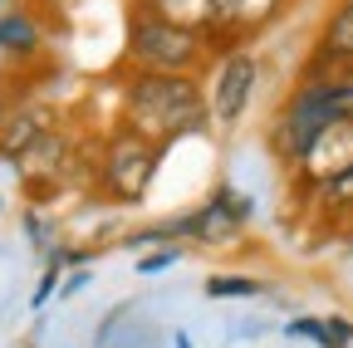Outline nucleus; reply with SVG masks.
Returning a JSON list of instances; mask_svg holds the SVG:
<instances>
[{"label":"nucleus","mask_w":353,"mask_h":348,"mask_svg":"<svg viewBox=\"0 0 353 348\" xmlns=\"http://www.w3.org/2000/svg\"><path fill=\"white\" fill-rule=\"evenodd\" d=\"M113 123L152 138L167 152L176 143H192V138H211L216 133L201 74H143V69H123Z\"/></svg>","instance_id":"nucleus-1"},{"label":"nucleus","mask_w":353,"mask_h":348,"mask_svg":"<svg viewBox=\"0 0 353 348\" xmlns=\"http://www.w3.org/2000/svg\"><path fill=\"white\" fill-rule=\"evenodd\" d=\"M339 123H353V74H343V79L294 74V83L265 118V157L290 177V172L304 167L314 143Z\"/></svg>","instance_id":"nucleus-2"},{"label":"nucleus","mask_w":353,"mask_h":348,"mask_svg":"<svg viewBox=\"0 0 353 348\" xmlns=\"http://www.w3.org/2000/svg\"><path fill=\"white\" fill-rule=\"evenodd\" d=\"M167 147H157L152 138L132 133L123 123H108L99 133V162H94V196L113 211H138L162 172Z\"/></svg>","instance_id":"nucleus-3"},{"label":"nucleus","mask_w":353,"mask_h":348,"mask_svg":"<svg viewBox=\"0 0 353 348\" xmlns=\"http://www.w3.org/2000/svg\"><path fill=\"white\" fill-rule=\"evenodd\" d=\"M211 64V39L201 30L172 25L152 15L148 6L128 0V20H123V69H143V74H206Z\"/></svg>","instance_id":"nucleus-4"},{"label":"nucleus","mask_w":353,"mask_h":348,"mask_svg":"<svg viewBox=\"0 0 353 348\" xmlns=\"http://www.w3.org/2000/svg\"><path fill=\"white\" fill-rule=\"evenodd\" d=\"M206 103H211V123L216 133H241V123L255 113L260 99V83H265V54L255 45H231V50H216L206 74Z\"/></svg>","instance_id":"nucleus-5"},{"label":"nucleus","mask_w":353,"mask_h":348,"mask_svg":"<svg viewBox=\"0 0 353 348\" xmlns=\"http://www.w3.org/2000/svg\"><path fill=\"white\" fill-rule=\"evenodd\" d=\"M255 211L260 201L231 182V177H221L196 206H187V245H201V250H231L250 236L255 226Z\"/></svg>","instance_id":"nucleus-6"},{"label":"nucleus","mask_w":353,"mask_h":348,"mask_svg":"<svg viewBox=\"0 0 353 348\" xmlns=\"http://www.w3.org/2000/svg\"><path fill=\"white\" fill-rule=\"evenodd\" d=\"M69 123V113L50 99V94H39L34 89V79L20 89V99H15V108L6 113V123H0V162H20L34 143H44L54 133V127H64Z\"/></svg>","instance_id":"nucleus-7"},{"label":"nucleus","mask_w":353,"mask_h":348,"mask_svg":"<svg viewBox=\"0 0 353 348\" xmlns=\"http://www.w3.org/2000/svg\"><path fill=\"white\" fill-rule=\"evenodd\" d=\"M294 0H211V54L231 50V45H255L260 34H270Z\"/></svg>","instance_id":"nucleus-8"},{"label":"nucleus","mask_w":353,"mask_h":348,"mask_svg":"<svg viewBox=\"0 0 353 348\" xmlns=\"http://www.w3.org/2000/svg\"><path fill=\"white\" fill-rule=\"evenodd\" d=\"M299 74L309 79H343L353 74V0H334L319 20V34L309 45Z\"/></svg>","instance_id":"nucleus-9"},{"label":"nucleus","mask_w":353,"mask_h":348,"mask_svg":"<svg viewBox=\"0 0 353 348\" xmlns=\"http://www.w3.org/2000/svg\"><path fill=\"white\" fill-rule=\"evenodd\" d=\"M294 211L299 216H319V221H353V162L329 172V177L309 182V187H290Z\"/></svg>","instance_id":"nucleus-10"},{"label":"nucleus","mask_w":353,"mask_h":348,"mask_svg":"<svg viewBox=\"0 0 353 348\" xmlns=\"http://www.w3.org/2000/svg\"><path fill=\"white\" fill-rule=\"evenodd\" d=\"M0 50L25 69L39 64L44 50H50V25H44V15L34 6H25V0H15V6L0 15Z\"/></svg>","instance_id":"nucleus-11"},{"label":"nucleus","mask_w":353,"mask_h":348,"mask_svg":"<svg viewBox=\"0 0 353 348\" xmlns=\"http://www.w3.org/2000/svg\"><path fill=\"white\" fill-rule=\"evenodd\" d=\"M348 162H353V123H339V127H329V133L314 143V152L304 157V167L290 172V187H309V182L329 177V172H339Z\"/></svg>","instance_id":"nucleus-12"},{"label":"nucleus","mask_w":353,"mask_h":348,"mask_svg":"<svg viewBox=\"0 0 353 348\" xmlns=\"http://www.w3.org/2000/svg\"><path fill=\"white\" fill-rule=\"evenodd\" d=\"M123 250H152V245H187V211H172V216H152L143 226H128L118 236Z\"/></svg>","instance_id":"nucleus-13"},{"label":"nucleus","mask_w":353,"mask_h":348,"mask_svg":"<svg viewBox=\"0 0 353 348\" xmlns=\"http://www.w3.org/2000/svg\"><path fill=\"white\" fill-rule=\"evenodd\" d=\"M201 294L211 304H245V299H260V294H270V285H265L260 275H245V270H211Z\"/></svg>","instance_id":"nucleus-14"},{"label":"nucleus","mask_w":353,"mask_h":348,"mask_svg":"<svg viewBox=\"0 0 353 348\" xmlns=\"http://www.w3.org/2000/svg\"><path fill=\"white\" fill-rule=\"evenodd\" d=\"M20 231H25V240H30V250H34L39 260H50V255L64 245L59 216H50L44 206H25V216H20Z\"/></svg>","instance_id":"nucleus-15"},{"label":"nucleus","mask_w":353,"mask_h":348,"mask_svg":"<svg viewBox=\"0 0 353 348\" xmlns=\"http://www.w3.org/2000/svg\"><path fill=\"white\" fill-rule=\"evenodd\" d=\"M138 6H148L152 15L172 20V25H187V30H211V0H138Z\"/></svg>","instance_id":"nucleus-16"},{"label":"nucleus","mask_w":353,"mask_h":348,"mask_svg":"<svg viewBox=\"0 0 353 348\" xmlns=\"http://www.w3.org/2000/svg\"><path fill=\"white\" fill-rule=\"evenodd\" d=\"M187 250H192V245H152L148 255H138V260H132V270H138V280L167 275V270H176V265L187 260Z\"/></svg>","instance_id":"nucleus-17"},{"label":"nucleus","mask_w":353,"mask_h":348,"mask_svg":"<svg viewBox=\"0 0 353 348\" xmlns=\"http://www.w3.org/2000/svg\"><path fill=\"white\" fill-rule=\"evenodd\" d=\"M285 338L290 343H309V348H329V324H324V314H290L285 319Z\"/></svg>","instance_id":"nucleus-18"},{"label":"nucleus","mask_w":353,"mask_h":348,"mask_svg":"<svg viewBox=\"0 0 353 348\" xmlns=\"http://www.w3.org/2000/svg\"><path fill=\"white\" fill-rule=\"evenodd\" d=\"M59 280H64V270H59V265H44V270H39V285H34V294H30V309H34V314H39L54 294H59Z\"/></svg>","instance_id":"nucleus-19"},{"label":"nucleus","mask_w":353,"mask_h":348,"mask_svg":"<svg viewBox=\"0 0 353 348\" xmlns=\"http://www.w3.org/2000/svg\"><path fill=\"white\" fill-rule=\"evenodd\" d=\"M329 324V348H353V319L348 314H324Z\"/></svg>","instance_id":"nucleus-20"},{"label":"nucleus","mask_w":353,"mask_h":348,"mask_svg":"<svg viewBox=\"0 0 353 348\" xmlns=\"http://www.w3.org/2000/svg\"><path fill=\"white\" fill-rule=\"evenodd\" d=\"M88 280H94V270H64V280H59V299H74V294H83L88 289Z\"/></svg>","instance_id":"nucleus-21"},{"label":"nucleus","mask_w":353,"mask_h":348,"mask_svg":"<svg viewBox=\"0 0 353 348\" xmlns=\"http://www.w3.org/2000/svg\"><path fill=\"white\" fill-rule=\"evenodd\" d=\"M25 83H30V79H0V123H6V113L15 108V99H20Z\"/></svg>","instance_id":"nucleus-22"},{"label":"nucleus","mask_w":353,"mask_h":348,"mask_svg":"<svg viewBox=\"0 0 353 348\" xmlns=\"http://www.w3.org/2000/svg\"><path fill=\"white\" fill-rule=\"evenodd\" d=\"M0 79H30V69H25V64H15L6 50H0Z\"/></svg>","instance_id":"nucleus-23"},{"label":"nucleus","mask_w":353,"mask_h":348,"mask_svg":"<svg viewBox=\"0 0 353 348\" xmlns=\"http://www.w3.org/2000/svg\"><path fill=\"white\" fill-rule=\"evenodd\" d=\"M172 348H196V338L187 329H172Z\"/></svg>","instance_id":"nucleus-24"},{"label":"nucleus","mask_w":353,"mask_h":348,"mask_svg":"<svg viewBox=\"0 0 353 348\" xmlns=\"http://www.w3.org/2000/svg\"><path fill=\"white\" fill-rule=\"evenodd\" d=\"M348 255H353V231H348Z\"/></svg>","instance_id":"nucleus-25"},{"label":"nucleus","mask_w":353,"mask_h":348,"mask_svg":"<svg viewBox=\"0 0 353 348\" xmlns=\"http://www.w3.org/2000/svg\"><path fill=\"white\" fill-rule=\"evenodd\" d=\"M0 211H6V196H0Z\"/></svg>","instance_id":"nucleus-26"}]
</instances>
